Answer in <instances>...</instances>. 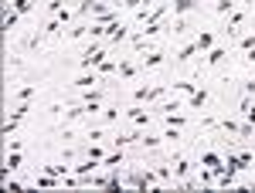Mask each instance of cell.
I'll return each mask as SVG.
<instances>
[{
    "instance_id": "obj_1",
    "label": "cell",
    "mask_w": 255,
    "mask_h": 193,
    "mask_svg": "<svg viewBox=\"0 0 255 193\" xmlns=\"http://www.w3.org/2000/svg\"><path fill=\"white\" fill-rule=\"evenodd\" d=\"M106 61V44H89L85 48V55L79 58V68H85V71H92V68H99Z\"/></svg>"
},
{
    "instance_id": "obj_2",
    "label": "cell",
    "mask_w": 255,
    "mask_h": 193,
    "mask_svg": "<svg viewBox=\"0 0 255 193\" xmlns=\"http://www.w3.org/2000/svg\"><path fill=\"white\" fill-rule=\"evenodd\" d=\"M163 92H167V85H139L136 92H133V98L136 102H157Z\"/></svg>"
},
{
    "instance_id": "obj_3",
    "label": "cell",
    "mask_w": 255,
    "mask_h": 193,
    "mask_svg": "<svg viewBox=\"0 0 255 193\" xmlns=\"http://www.w3.org/2000/svg\"><path fill=\"white\" fill-rule=\"evenodd\" d=\"M123 116L129 119V122H136L139 129H146V126H150V119H153V112H146V109H139V105H133V109H126Z\"/></svg>"
},
{
    "instance_id": "obj_4",
    "label": "cell",
    "mask_w": 255,
    "mask_h": 193,
    "mask_svg": "<svg viewBox=\"0 0 255 193\" xmlns=\"http://www.w3.org/2000/svg\"><path fill=\"white\" fill-rule=\"evenodd\" d=\"M126 34H129V24H113V27H109V34H106V38H109V44H119V41H126Z\"/></svg>"
},
{
    "instance_id": "obj_5",
    "label": "cell",
    "mask_w": 255,
    "mask_h": 193,
    "mask_svg": "<svg viewBox=\"0 0 255 193\" xmlns=\"http://www.w3.org/2000/svg\"><path fill=\"white\" fill-rule=\"evenodd\" d=\"M197 10V0H174V14L177 17H187Z\"/></svg>"
},
{
    "instance_id": "obj_6",
    "label": "cell",
    "mask_w": 255,
    "mask_h": 193,
    "mask_svg": "<svg viewBox=\"0 0 255 193\" xmlns=\"http://www.w3.org/2000/svg\"><path fill=\"white\" fill-rule=\"evenodd\" d=\"M201 166H208V170H215V176H218V170L225 166V159H221L218 153H204V156H201Z\"/></svg>"
},
{
    "instance_id": "obj_7",
    "label": "cell",
    "mask_w": 255,
    "mask_h": 193,
    "mask_svg": "<svg viewBox=\"0 0 255 193\" xmlns=\"http://www.w3.org/2000/svg\"><path fill=\"white\" fill-rule=\"evenodd\" d=\"M194 44H197V51H211L215 48V31H201Z\"/></svg>"
},
{
    "instance_id": "obj_8",
    "label": "cell",
    "mask_w": 255,
    "mask_h": 193,
    "mask_svg": "<svg viewBox=\"0 0 255 193\" xmlns=\"http://www.w3.org/2000/svg\"><path fill=\"white\" fill-rule=\"evenodd\" d=\"M242 20H245V10H232V17H228V34H232V38H238Z\"/></svg>"
},
{
    "instance_id": "obj_9",
    "label": "cell",
    "mask_w": 255,
    "mask_h": 193,
    "mask_svg": "<svg viewBox=\"0 0 255 193\" xmlns=\"http://www.w3.org/2000/svg\"><path fill=\"white\" fill-rule=\"evenodd\" d=\"M85 116H89V105L82 102V105H75V109L65 112V122H79V119H85Z\"/></svg>"
},
{
    "instance_id": "obj_10",
    "label": "cell",
    "mask_w": 255,
    "mask_h": 193,
    "mask_svg": "<svg viewBox=\"0 0 255 193\" xmlns=\"http://www.w3.org/2000/svg\"><path fill=\"white\" fill-rule=\"evenodd\" d=\"M20 166V149H10V156H7V163H3V176H10L14 170Z\"/></svg>"
},
{
    "instance_id": "obj_11",
    "label": "cell",
    "mask_w": 255,
    "mask_h": 193,
    "mask_svg": "<svg viewBox=\"0 0 255 193\" xmlns=\"http://www.w3.org/2000/svg\"><path fill=\"white\" fill-rule=\"evenodd\" d=\"M228 58V48H211V51H208V64H211V68H215V64H221V61Z\"/></svg>"
},
{
    "instance_id": "obj_12",
    "label": "cell",
    "mask_w": 255,
    "mask_h": 193,
    "mask_svg": "<svg viewBox=\"0 0 255 193\" xmlns=\"http://www.w3.org/2000/svg\"><path fill=\"white\" fill-rule=\"evenodd\" d=\"M204 102H208V92H204V88H197V92L187 95V105H191V109H204Z\"/></svg>"
},
{
    "instance_id": "obj_13",
    "label": "cell",
    "mask_w": 255,
    "mask_h": 193,
    "mask_svg": "<svg viewBox=\"0 0 255 193\" xmlns=\"http://www.w3.org/2000/svg\"><path fill=\"white\" fill-rule=\"evenodd\" d=\"M163 122H167V126H174V129H184V126H187L191 119L180 116V112H167V116H163Z\"/></svg>"
},
{
    "instance_id": "obj_14",
    "label": "cell",
    "mask_w": 255,
    "mask_h": 193,
    "mask_svg": "<svg viewBox=\"0 0 255 193\" xmlns=\"http://www.w3.org/2000/svg\"><path fill=\"white\" fill-rule=\"evenodd\" d=\"M133 75H136V64H133L129 58H119V78H126V81H129Z\"/></svg>"
},
{
    "instance_id": "obj_15",
    "label": "cell",
    "mask_w": 255,
    "mask_h": 193,
    "mask_svg": "<svg viewBox=\"0 0 255 193\" xmlns=\"http://www.w3.org/2000/svg\"><path fill=\"white\" fill-rule=\"evenodd\" d=\"M194 55H197V44H184V48L177 51V58H174V61H180V64H184V61H191Z\"/></svg>"
},
{
    "instance_id": "obj_16",
    "label": "cell",
    "mask_w": 255,
    "mask_h": 193,
    "mask_svg": "<svg viewBox=\"0 0 255 193\" xmlns=\"http://www.w3.org/2000/svg\"><path fill=\"white\" fill-rule=\"evenodd\" d=\"M157 180H160V187H174V173H170V166H157Z\"/></svg>"
},
{
    "instance_id": "obj_17",
    "label": "cell",
    "mask_w": 255,
    "mask_h": 193,
    "mask_svg": "<svg viewBox=\"0 0 255 193\" xmlns=\"http://www.w3.org/2000/svg\"><path fill=\"white\" fill-rule=\"evenodd\" d=\"M160 64H163V51H150L143 58V68H160Z\"/></svg>"
},
{
    "instance_id": "obj_18",
    "label": "cell",
    "mask_w": 255,
    "mask_h": 193,
    "mask_svg": "<svg viewBox=\"0 0 255 193\" xmlns=\"http://www.w3.org/2000/svg\"><path fill=\"white\" fill-rule=\"evenodd\" d=\"M238 7V0H215V14H232Z\"/></svg>"
},
{
    "instance_id": "obj_19",
    "label": "cell",
    "mask_w": 255,
    "mask_h": 193,
    "mask_svg": "<svg viewBox=\"0 0 255 193\" xmlns=\"http://www.w3.org/2000/svg\"><path fill=\"white\" fill-rule=\"evenodd\" d=\"M187 173H191V163H187V159H180V156H177V166H174V176H177V180H187Z\"/></svg>"
},
{
    "instance_id": "obj_20",
    "label": "cell",
    "mask_w": 255,
    "mask_h": 193,
    "mask_svg": "<svg viewBox=\"0 0 255 193\" xmlns=\"http://www.w3.org/2000/svg\"><path fill=\"white\" fill-rule=\"evenodd\" d=\"M113 71H119V64H116V61H109V58H106V61H102V64H99V68H96V75H99V78L113 75Z\"/></svg>"
},
{
    "instance_id": "obj_21",
    "label": "cell",
    "mask_w": 255,
    "mask_h": 193,
    "mask_svg": "<svg viewBox=\"0 0 255 193\" xmlns=\"http://www.w3.org/2000/svg\"><path fill=\"white\" fill-rule=\"evenodd\" d=\"M75 85H79V88H89V85H99V75H96V71H85V75H82L79 81H75Z\"/></svg>"
},
{
    "instance_id": "obj_22",
    "label": "cell",
    "mask_w": 255,
    "mask_h": 193,
    "mask_svg": "<svg viewBox=\"0 0 255 193\" xmlns=\"http://www.w3.org/2000/svg\"><path fill=\"white\" fill-rule=\"evenodd\" d=\"M85 156H89V159H96V163H102V159H106V153H102V146H96V142H89V149H85Z\"/></svg>"
},
{
    "instance_id": "obj_23",
    "label": "cell",
    "mask_w": 255,
    "mask_h": 193,
    "mask_svg": "<svg viewBox=\"0 0 255 193\" xmlns=\"http://www.w3.org/2000/svg\"><path fill=\"white\" fill-rule=\"evenodd\" d=\"M68 38H72V41H79V38H89V24H75V27L68 31Z\"/></svg>"
},
{
    "instance_id": "obj_24",
    "label": "cell",
    "mask_w": 255,
    "mask_h": 193,
    "mask_svg": "<svg viewBox=\"0 0 255 193\" xmlns=\"http://www.w3.org/2000/svg\"><path fill=\"white\" fill-rule=\"evenodd\" d=\"M17 20H20V14H17V10H14V7H10V10L3 14V31H10V27H14Z\"/></svg>"
},
{
    "instance_id": "obj_25",
    "label": "cell",
    "mask_w": 255,
    "mask_h": 193,
    "mask_svg": "<svg viewBox=\"0 0 255 193\" xmlns=\"http://www.w3.org/2000/svg\"><path fill=\"white\" fill-rule=\"evenodd\" d=\"M85 139H89V142H99V139H106V126H96V129L89 126V135H85Z\"/></svg>"
},
{
    "instance_id": "obj_26",
    "label": "cell",
    "mask_w": 255,
    "mask_h": 193,
    "mask_svg": "<svg viewBox=\"0 0 255 193\" xmlns=\"http://www.w3.org/2000/svg\"><path fill=\"white\" fill-rule=\"evenodd\" d=\"M10 3H14V10H17L20 17H24V14H31V7H34L31 0H10Z\"/></svg>"
},
{
    "instance_id": "obj_27",
    "label": "cell",
    "mask_w": 255,
    "mask_h": 193,
    "mask_svg": "<svg viewBox=\"0 0 255 193\" xmlns=\"http://www.w3.org/2000/svg\"><path fill=\"white\" fill-rule=\"evenodd\" d=\"M160 139H163V135H153V132H146L143 139H139V142H143L146 149H157V146H160Z\"/></svg>"
},
{
    "instance_id": "obj_28",
    "label": "cell",
    "mask_w": 255,
    "mask_h": 193,
    "mask_svg": "<svg viewBox=\"0 0 255 193\" xmlns=\"http://www.w3.org/2000/svg\"><path fill=\"white\" fill-rule=\"evenodd\" d=\"M34 92H38L34 85H24V88L17 92V102H31V98H34Z\"/></svg>"
},
{
    "instance_id": "obj_29",
    "label": "cell",
    "mask_w": 255,
    "mask_h": 193,
    "mask_svg": "<svg viewBox=\"0 0 255 193\" xmlns=\"http://www.w3.org/2000/svg\"><path fill=\"white\" fill-rule=\"evenodd\" d=\"M174 92H180V95H191V92H197L191 81H174Z\"/></svg>"
},
{
    "instance_id": "obj_30",
    "label": "cell",
    "mask_w": 255,
    "mask_h": 193,
    "mask_svg": "<svg viewBox=\"0 0 255 193\" xmlns=\"http://www.w3.org/2000/svg\"><path fill=\"white\" fill-rule=\"evenodd\" d=\"M160 112H163V116H167V112H180V102H177V98H167V102L160 105Z\"/></svg>"
},
{
    "instance_id": "obj_31",
    "label": "cell",
    "mask_w": 255,
    "mask_h": 193,
    "mask_svg": "<svg viewBox=\"0 0 255 193\" xmlns=\"http://www.w3.org/2000/svg\"><path fill=\"white\" fill-rule=\"evenodd\" d=\"M119 163H123V149H119V153H109L102 159V166H119Z\"/></svg>"
},
{
    "instance_id": "obj_32",
    "label": "cell",
    "mask_w": 255,
    "mask_h": 193,
    "mask_svg": "<svg viewBox=\"0 0 255 193\" xmlns=\"http://www.w3.org/2000/svg\"><path fill=\"white\" fill-rule=\"evenodd\" d=\"M238 48L242 51H255V34H245V38L238 41Z\"/></svg>"
},
{
    "instance_id": "obj_33",
    "label": "cell",
    "mask_w": 255,
    "mask_h": 193,
    "mask_svg": "<svg viewBox=\"0 0 255 193\" xmlns=\"http://www.w3.org/2000/svg\"><path fill=\"white\" fill-rule=\"evenodd\" d=\"M119 116H123L119 109H106V112H102V119H106V126H113V122H116Z\"/></svg>"
},
{
    "instance_id": "obj_34",
    "label": "cell",
    "mask_w": 255,
    "mask_h": 193,
    "mask_svg": "<svg viewBox=\"0 0 255 193\" xmlns=\"http://www.w3.org/2000/svg\"><path fill=\"white\" fill-rule=\"evenodd\" d=\"M221 129H225V132H238L242 126H238L235 119H221Z\"/></svg>"
},
{
    "instance_id": "obj_35",
    "label": "cell",
    "mask_w": 255,
    "mask_h": 193,
    "mask_svg": "<svg viewBox=\"0 0 255 193\" xmlns=\"http://www.w3.org/2000/svg\"><path fill=\"white\" fill-rule=\"evenodd\" d=\"M55 17H58L61 24H72V17H75V14H72L68 7H61V10H58V14H55Z\"/></svg>"
},
{
    "instance_id": "obj_36",
    "label": "cell",
    "mask_w": 255,
    "mask_h": 193,
    "mask_svg": "<svg viewBox=\"0 0 255 193\" xmlns=\"http://www.w3.org/2000/svg\"><path fill=\"white\" fill-rule=\"evenodd\" d=\"M242 116H245V122H249V126H255V102H249V109H245Z\"/></svg>"
},
{
    "instance_id": "obj_37",
    "label": "cell",
    "mask_w": 255,
    "mask_h": 193,
    "mask_svg": "<svg viewBox=\"0 0 255 193\" xmlns=\"http://www.w3.org/2000/svg\"><path fill=\"white\" fill-rule=\"evenodd\" d=\"M170 31H174V34H184V31H187V20H184V17H177Z\"/></svg>"
},
{
    "instance_id": "obj_38",
    "label": "cell",
    "mask_w": 255,
    "mask_h": 193,
    "mask_svg": "<svg viewBox=\"0 0 255 193\" xmlns=\"http://www.w3.org/2000/svg\"><path fill=\"white\" fill-rule=\"evenodd\" d=\"M245 95H249V98L255 95V78H249V81H245Z\"/></svg>"
},
{
    "instance_id": "obj_39",
    "label": "cell",
    "mask_w": 255,
    "mask_h": 193,
    "mask_svg": "<svg viewBox=\"0 0 255 193\" xmlns=\"http://www.w3.org/2000/svg\"><path fill=\"white\" fill-rule=\"evenodd\" d=\"M249 3H255V0H249Z\"/></svg>"
}]
</instances>
